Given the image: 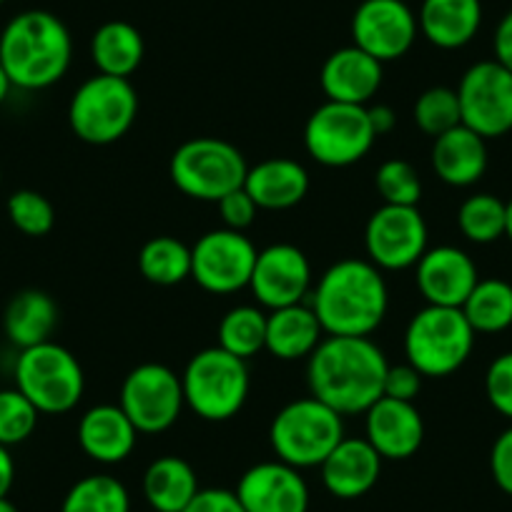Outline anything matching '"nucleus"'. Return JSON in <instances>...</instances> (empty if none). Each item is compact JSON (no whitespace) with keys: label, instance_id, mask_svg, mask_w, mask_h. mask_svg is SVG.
<instances>
[{"label":"nucleus","instance_id":"obj_1","mask_svg":"<svg viewBox=\"0 0 512 512\" xmlns=\"http://www.w3.org/2000/svg\"><path fill=\"white\" fill-rule=\"evenodd\" d=\"M387 357L369 337H324L307 359L312 397L339 415H364L382 397Z\"/></svg>","mask_w":512,"mask_h":512},{"label":"nucleus","instance_id":"obj_2","mask_svg":"<svg viewBox=\"0 0 512 512\" xmlns=\"http://www.w3.org/2000/svg\"><path fill=\"white\" fill-rule=\"evenodd\" d=\"M309 304L327 337H369L387 317L390 289L369 259H342L319 277Z\"/></svg>","mask_w":512,"mask_h":512},{"label":"nucleus","instance_id":"obj_3","mask_svg":"<svg viewBox=\"0 0 512 512\" xmlns=\"http://www.w3.org/2000/svg\"><path fill=\"white\" fill-rule=\"evenodd\" d=\"M73 41L66 23L48 11H23L0 33V66L23 91H43L71 68Z\"/></svg>","mask_w":512,"mask_h":512},{"label":"nucleus","instance_id":"obj_4","mask_svg":"<svg viewBox=\"0 0 512 512\" xmlns=\"http://www.w3.org/2000/svg\"><path fill=\"white\" fill-rule=\"evenodd\" d=\"M184 402L206 422H226L241 412L249 397L251 377L246 359L234 357L219 344L201 349L181 374Z\"/></svg>","mask_w":512,"mask_h":512},{"label":"nucleus","instance_id":"obj_5","mask_svg":"<svg viewBox=\"0 0 512 512\" xmlns=\"http://www.w3.org/2000/svg\"><path fill=\"white\" fill-rule=\"evenodd\" d=\"M344 437V417L312 395L284 405L269 427L277 460L297 470L322 465Z\"/></svg>","mask_w":512,"mask_h":512},{"label":"nucleus","instance_id":"obj_6","mask_svg":"<svg viewBox=\"0 0 512 512\" xmlns=\"http://www.w3.org/2000/svg\"><path fill=\"white\" fill-rule=\"evenodd\" d=\"M472 347L475 329L457 307L427 304L405 329V357L422 377H450L470 359Z\"/></svg>","mask_w":512,"mask_h":512},{"label":"nucleus","instance_id":"obj_7","mask_svg":"<svg viewBox=\"0 0 512 512\" xmlns=\"http://www.w3.org/2000/svg\"><path fill=\"white\" fill-rule=\"evenodd\" d=\"M139 116V93L128 78L91 76L83 81L68 103V123L73 134L91 146L121 141Z\"/></svg>","mask_w":512,"mask_h":512},{"label":"nucleus","instance_id":"obj_8","mask_svg":"<svg viewBox=\"0 0 512 512\" xmlns=\"http://www.w3.org/2000/svg\"><path fill=\"white\" fill-rule=\"evenodd\" d=\"M246 171L249 166L244 154L234 144L216 136H196L184 141L169 164V176L181 194L211 204L241 189Z\"/></svg>","mask_w":512,"mask_h":512},{"label":"nucleus","instance_id":"obj_9","mask_svg":"<svg viewBox=\"0 0 512 512\" xmlns=\"http://www.w3.org/2000/svg\"><path fill=\"white\" fill-rule=\"evenodd\" d=\"M16 390L43 415H63L81 402L86 377L76 354L56 342H43L18 354Z\"/></svg>","mask_w":512,"mask_h":512},{"label":"nucleus","instance_id":"obj_10","mask_svg":"<svg viewBox=\"0 0 512 512\" xmlns=\"http://www.w3.org/2000/svg\"><path fill=\"white\" fill-rule=\"evenodd\" d=\"M377 134L369 123L367 106L327 101L314 108L304 123V149L317 164L344 169L372 151Z\"/></svg>","mask_w":512,"mask_h":512},{"label":"nucleus","instance_id":"obj_11","mask_svg":"<svg viewBox=\"0 0 512 512\" xmlns=\"http://www.w3.org/2000/svg\"><path fill=\"white\" fill-rule=\"evenodd\" d=\"M118 407L134 422L139 435L166 432L179 422L186 407L181 377L166 364H139L123 379Z\"/></svg>","mask_w":512,"mask_h":512},{"label":"nucleus","instance_id":"obj_12","mask_svg":"<svg viewBox=\"0 0 512 512\" xmlns=\"http://www.w3.org/2000/svg\"><path fill=\"white\" fill-rule=\"evenodd\" d=\"M462 126L472 128L485 141L512 131V73L502 63L480 61L465 71L460 86Z\"/></svg>","mask_w":512,"mask_h":512},{"label":"nucleus","instance_id":"obj_13","mask_svg":"<svg viewBox=\"0 0 512 512\" xmlns=\"http://www.w3.org/2000/svg\"><path fill=\"white\" fill-rule=\"evenodd\" d=\"M256 254L244 231H206L191 246V279L209 294H234L249 287Z\"/></svg>","mask_w":512,"mask_h":512},{"label":"nucleus","instance_id":"obj_14","mask_svg":"<svg viewBox=\"0 0 512 512\" xmlns=\"http://www.w3.org/2000/svg\"><path fill=\"white\" fill-rule=\"evenodd\" d=\"M367 259L377 269L402 272L427 251V221L417 206L382 204L364 226Z\"/></svg>","mask_w":512,"mask_h":512},{"label":"nucleus","instance_id":"obj_15","mask_svg":"<svg viewBox=\"0 0 512 512\" xmlns=\"http://www.w3.org/2000/svg\"><path fill=\"white\" fill-rule=\"evenodd\" d=\"M417 33V16L405 0H362L352 16V43L379 63L405 56Z\"/></svg>","mask_w":512,"mask_h":512},{"label":"nucleus","instance_id":"obj_16","mask_svg":"<svg viewBox=\"0 0 512 512\" xmlns=\"http://www.w3.org/2000/svg\"><path fill=\"white\" fill-rule=\"evenodd\" d=\"M249 287L256 302L272 312L302 304L312 292V267L307 254L294 244L267 246L256 254Z\"/></svg>","mask_w":512,"mask_h":512},{"label":"nucleus","instance_id":"obj_17","mask_svg":"<svg viewBox=\"0 0 512 512\" xmlns=\"http://www.w3.org/2000/svg\"><path fill=\"white\" fill-rule=\"evenodd\" d=\"M236 497L246 512H307L309 487L297 467L282 460L259 462L241 475Z\"/></svg>","mask_w":512,"mask_h":512},{"label":"nucleus","instance_id":"obj_18","mask_svg":"<svg viewBox=\"0 0 512 512\" xmlns=\"http://www.w3.org/2000/svg\"><path fill=\"white\" fill-rule=\"evenodd\" d=\"M415 282L420 294L432 307H457L465 304L475 284L480 282L475 262L457 246H435L415 264Z\"/></svg>","mask_w":512,"mask_h":512},{"label":"nucleus","instance_id":"obj_19","mask_svg":"<svg viewBox=\"0 0 512 512\" xmlns=\"http://www.w3.org/2000/svg\"><path fill=\"white\" fill-rule=\"evenodd\" d=\"M364 440L382 460H410L425 442V420L415 402L379 397L364 412Z\"/></svg>","mask_w":512,"mask_h":512},{"label":"nucleus","instance_id":"obj_20","mask_svg":"<svg viewBox=\"0 0 512 512\" xmlns=\"http://www.w3.org/2000/svg\"><path fill=\"white\" fill-rule=\"evenodd\" d=\"M382 66L384 63H379L377 58H372L352 43V46L329 53L322 73H319V86H322L327 101L367 106L382 88Z\"/></svg>","mask_w":512,"mask_h":512},{"label":"nucleus","instance_id":"obj_21","mask_svg":"<svg viewBox=\"0 0 512 512\" xmlns=\"http://www.w3.org/2000/svg\"><path fill=\"white\" fill-rule=\"evenodd\" d=\"M319 470L329 495L339 500H357L377 485L382 475V457L364 437H344Z\"/></svg>","mask_w":512,"mask_h":512},{"label":"nucleus","instance_id":"obj_22","mask_svg":"<svg viewBox=\"0 0 512 512\" xmlns=\"http://www.w3.org/2000/svg\"><path fill=\"white\" fill-rule=\"evenodd\" d=\"M139 430L118 405H96L78 422V445L101 465H118L134 452Z\"/></svg>","mask_w":512,"mask_h":512},{"label":"nucleus","instance_id":"obj_23","mask_svg":"<svg viewBox=\"0 0 512 512\" xmlns=\"http://www.w3.org/2000/svg\"><path fill=\"white\" fill-rule=\"evenodd\" d=\"M244 189L259 209L284 211L302 204L309 194V174L299 161L274 156L249 166Z\"/></svg>","mask_w":512,"mask_h":512},{"label":"nucleus","instance_id":"obj_24","mask_svg":"<svg viewBox=\"0 0 512 512\" xmlns=\"http://www.w3.org/2000/svg\"><path fill=\"white\" fill-rule=\"evenodd\" d=\"M430 161L440 181L455 189H465L485 176L487 141L460 123L432 141Z\"/></svg>","mask_w":512,"mask_h":512},{"label":"nucleus","instance_id":"obj_25","mask_svg":"<svg viewBox=\"0 0 512 512\" xmlns=\"http://www.w3.org/2000/svg\"><path fill=\"white\" fill-rule=\"evenodd\" d=\"M420 36L442 51H457L477 36L482 26L480 0H422L417 13Z\"/></svg>","mask_w":512,"mask_h":512},{"label":"nucleus","instance_id":"obj_26","mask_svg":"<svg viewBox=\"0 0 512 512\" xmlns=\"http://www.w3.org/2000/svg\"><path fill=\"white\" fill-rule=\"evenodd\" d=\"M324 339V329L312 304H292L267 314V352L282 362L309 359Z\"/></svg>","mask_w":512,"mask_h":512},{"label":"nucleus","instance_id":"obj_27","mask_svg":"<svg viewBox=\"0 0 512 512\" xmlns=\"http://www.w3.org/2000/svg\"><path fill=\"white\" fill-rule=\"evenodd\" d=\"M58 324V307L51 294L41 289H23L8 302L3 314V329L8 342L18 349L51 342Z\"/></svg>","mask_w":512,"mask_h":512},{"label":"nucleus","instance_id":"obj_28","mask_svg":"<svg viewBox=\"0 0 512 512\" xmlns=\"http://www.w3.org/2000/svg\"><path fill=\"white\" fill-rule=\"evenodd\" d=\"M144 56V36L126 21L103 23L91 38V61L103 76L131 78L144 63Z\"/></svg>","mask_w":512,"mask_h":512},{"label":"nucleus","instance_id":"obj_29","mask_svg":"<svg viewBox=\"0 0 512 512\" xmlns=\"http://www.w3.org/2000/svg\"><path fill=\"white\" fill-rule=\"evenodd\" d=\"M194 467L176 455H164L146 467L144 497L156 512H184L199 492Z\"/></svg>","mask_w":512,"mask_h":512},{"label":"nucleus","instance_id":"obj_30","mask_svg":"<svg viewBox=\"0 0 512 512\" xmlns=\"http://www.w3.org/2000/svg\"><path fill=\"white\" fill-rule=\"evenodd\" d=\"M475 334H497L512 327V284L505 279H480L462 304Z\"/></svg>","mask_w":512,"mask_h":512},{"label":"nucleus","instance_id":"obj_31","mask_svg":"<svg viewBox=\"0 0 512 512\" xmlns=\"http://www.w3.org/2000/svg\"><path fill=\"white\" fill-rule=\"evenodd\" d=\"M139 272L156 287H176L191 277V246L174 236H154L141 246Z\"/></svg>","mask_w":512,"mask_h":512},{"label":"nucleus","instance_id":"obj_32","mask_svg":"<svg viewBox=\"0 0 512 512\" xmlns=\"http://www.w3.org/2000/svg\"><path fill=\"white\" fill-rule=\"evenodd\" d=\"M219 347L249 362L267 347V314L249 304L229 309L219 322Z\"/></svg>","mask_w":512,"mask_h":512},{"label":"nucleus","instance_id":"obj_33","mask_svg":"<svg viewBox=\"0 0 512 512\" xmlns=\"http://www.w3.org/2000/svg\"><path fill=\"white\" fill-rule=\"evenodd\" d=\"M61 512H131V497L116 477L88 475L68 490Z\"/></svg>","mask_w":512,"mask_h":512},{"label":"nucleus","instance_id":"obj_34","mask_svg":"<svg viewBox=\"0 0 512 512\" xmlns=\"http://www.w3.org/2000/svg\"><path fill=\"white\" fill-rule=\"evenodd\" d=\"M507 201L495 194L467 196L457 211V226L472 244H492L505 236Z\"/></svg>","mask_w":512,"mask_h":512},{"label":"nucleus","instance_id":"obj_35","mask_svg":"<svg viewBox=\"0 0 512 512\" xmlns=\"http://www.w3.org/2000/svg\"><path fill=\"white\" fill-rule=\"evenodd\" d=\"M412 118H415L417 128H420L422 134L432 136V139L447 134L450 128L462 123L457 91L447 86L427 88V91H422L420 98L415 101Z\"/></svg>","mask_w":512,"mask_h":512},{"label":"nucleus","instance_id":"obj_36","mask_svg":"<svg viewBox=\"0 0 512 512\" xmlns=\"http://www.w3.org/2000/svg\"><path fill=\"white\" fill-rule=\"evenodd\" d=\"M374 189L382 196V204L417 206L422 199L420 174L410 161L390 159L384 161L374 174Z\"/></svg>","mask_w":512,"mask_h":512},{"label":"nucleus","instance_id":"obj_37","mask_svg":"<svg viewBox=\"0 0 512 512\" xmlns=\"http://www.w3.org/2000/svg\"><path fill=\"white\" fill-rule=\"evenodd\" d=\"M8 219L21 234L46 236L56 224V209L43 194L33 189H21L8 199Z\"/></svg>","mask_w":512,"mask_h":512},{"label":"nucleus","instance_id":"obj_38","mask_svg":"<svg viewBox=\"0 0 512 512\" xmlns=\"http://www.w3.org/2000/svg\"><path fill=\"white\" fill-rule=\"evenodd\" d=\"M41 412L23 392L0 390V445L13 447L26 442L38 425Z\"/></svg>","mask_w":512,"mask_h":512},{"label":"nucleus","instance_id":"obj_39","mask_svg":"<svg viewBox=\"0 0 512 512\" xmlns=\"http://www.w3.org/2000/svg\"><path fill=\"white\" fill-rule=\"evenodd\" d=\"M485 395L497 415L512 420V352H502L485 372Z\"/></svg>","mask_w":512,"mask_h":512},{"label":"nucleus","instance_id":"obj_40","mask_svg":"<svg viewBox=\"0 0 512 512\" xmlns=\"http://www.w3.org/2000/svg\"><path fill=\"white\" fill-rule=\"evenodd\" d=\"M422 390V374L412 367L410 362L405 364H390L387 374H384L382 397L400 402H415Z\"/></svg>","mask_w":512,"mask_h":512},{"label":"nucleus","instance_id":"obj_41","mask_svg":"<svg viewBox=\"0 0 512 512\" xmlns=\"http://www.w3.org/2000/svg\"><path fill=\"white\" fill-rule=\"evenodd\" d=\"M216 206H219L224 229H234V231L249 229L256 219V211H259V206H256L254 199L246 194L244 186L236 191H231V194H226L224 199L216 201Z\"/></svg>","mask_w":512,"mask_h":512},{"label":"nucleus","instance_id":"obj_42","mask_svg":"<svg viewBox=\"0 0 512 512\" xmlns=\"http://www.w3.org/2000/svg\"><path fill=\"white\" fill-rule=\"evenodd\" d=\"M490 472L495 485L512 497V427L502 430L492 442Z\"/></svg>","mask_w":512,"mask_h":512},{"label":"nucleus","instance_id":"obj_43","mask_svg":"<svg viewBox=\"0 0 512 512\" xmlns=\"http://www.w3.org/2000/svg\"><path fill=\"white\" fill-rule=\"evenodd\" d=\"M184 512H246L234 490L224 487H209V490L196 492L194 500L189 502Z\"/></svg>","mask_w":512,"mask_h":512},{"label":"nucleus","instance_id":"obj_44","mask_svg":"<svg viewBox=\"0 0 512 512\" xmlns=\"http://www.w3.org/2000/svg\"><path fill=\"white\" fill-rule=\"evenodd\" d=\"M492 48H495V61L512 73V11H507L502 21L497 23Z\"/></svg>","mask_w":512,"mask_h":512},{"label":"nucleus","instance_id":"obj_45","mask_svg":"<svg viewBox=\"0 0 512 512\" xmlns=\"http://www.w3.org/2000/svg\"><path fill=\"white\" fill-rule=\"evenodd\" d=\"M367 113H369V123H372L374 134L379 136H387L395 131L397 126V113L392 111L387 103H377V106H367Z\"/></svg>","mask_w":512,"mask_h":512},{"label":"nucleus","instance_id":"obj_46","mask_svg":"<svg viewBox=\"0 0 512 512\" xmlns=\"http://www.w3.org/2000/svg\"><path fill=\"white\" fill-rule=\"evenodd\" d=\"M13 480H16V462L6 445H0V497H8Z\"/></svg>","mask_w":512,"mask_h":512},{"label":"nucleus","instance_id":"obj_47","mask_svg":"<svg viewBox=\"0 0 512 512\" xmlns=\"http://www.w3.org/2000/svg\"><path fill=\"white\" fill-rule=\"evenodd\" d=\"M11 88H13L11 78H8L6 68L0 66V103L6 101V98H8V93H11Z\"/></svg>","mask_w":512,"mask_h":512},{"label":"nucleus","instance_id":"obj_48","mask_svg":"<svg viewBox=\"0 0 512 512\" xmlns=\"http://www.w3.org/2000/svg\"><path fill=\"white\" fill-rule=\"evenodd\" d=\"M505 236L512 241V199L507 201V224H505Z\"/></svg>","mask_w":512,"mask_h":512},{"label":"nucleus","instance_id":"obj_49","mask_svg":"<svg viewBox=\"0 0 512 512\" xmlns=\"http://www.w3.org/2000/svg\"><path fill=\"white\" fill-rule=\"evenodd\" d=\"M0 512H18V507L8 497H0Z\"/></svg>","mask_w":512,"mask_h":512},{"label":"nucleus","instance_id":"obj_50","mask_svg":"<svg viewBox=\"0 0 512 512\" xmlns=\"http://www.w3.org/2000/svg\"><path fill=\"white\" fill-rule=\"evenodd\" d=\"M3 3H6V0H0V6H3Z\"/></svg>","mask_w":512,"mask_h":512},{"label":"nucleus","instance_id":"obj_51","mask_svg":"<svg viewBox=\"0 0 512 512\" xmlns=\"http://www.w3.org/2000/svg\"><path fill=\"white\" fill-rule=\"evenodd\" d=\"M0 179H3V176H0Z\"/></svg>","mask_w":512,"mask_h":512}]
</instances>
